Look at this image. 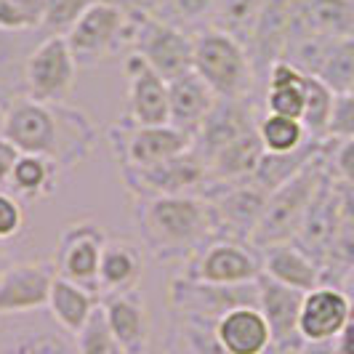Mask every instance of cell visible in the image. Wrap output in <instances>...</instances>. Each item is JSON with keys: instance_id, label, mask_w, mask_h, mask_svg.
Returning a JSON list of instances; mask_svg holds the SVG:
<instances>
[{"instance_id": "24", "label": "cell", "mask_w": 354, "mask_h": 354, "mask_svg": "<svg viewBox=\"0 0 354 354\" xmlns=\"http://www.w3.org/2000/svg\"><path fill=\"white\" fill-rule=\"evenodd\" d=\"M306 104V72H301L290 62H274L266 72L264 106L269 115H283L301 120Z\"/></svg>"}, {"instance_id": "12", "label": "cell", "mask_w": 354, "mask_h": 354, "mask_svg": "<svg viewBox=\"0 0 354 354\" xmlns=\"http://www.w3.org/2000/svg\"><path fill=\"white\" fill-rule=\"evenodd\" d=\"M120 176L133 197L192 195L208 184V165L197 149H189L152 168H120Z\"/></svg>"}, {"instance_id": "19", "label": "cell", "mask_w": 354, "mask_h": 354, "mask_svg": "<svg viewBox=\"0 0 354 354\" xmlns=\"http://www.w3.org/2000/svg\"><path fill=\"white\" fill-rule=\"evenodd\" d=\"M106 325L118 344L125 349V354H147L149 352V338H152V325H149V309L144 304L139 290L128 293H115L102 299Z\"/></svg>"}, {"instance_id": "34", "label": "cell", "mask_w": 354, "mask_h": 354, "mask_svg": "<svg viewBox=\"0 0 354 354\" xmlns=\"http://www.w3.org/2000/svg\"><path fill=\"white\" fill-rule=\"evenodd\" d=\"M91 3H93V0H46L40 32L46 37L67 35L72 30V24L80 19V14L88 8Z\"/></svg>"}, {"instance_id": "23", "label": "cell", "mask_w": 354, "mask_h": 354, "mask_svg": "<svg viewBox=\"0 0 354 354\" xmlns=\"http://www.w3.org/2000/svg\"><path fill=\"white\" fill-rule=\"evenodd\" d=\"M144 272L142 248L125 237H109L99 266V296L139 290Z\"/></svg>"}, {"instance_id": "26", "label": "cell", "mask_w": 354, "mask_h": 354, "mask_svg": "<svg viewBox=\"0 0 354 354\" xmlns=\"http://www.w3.org/2000/svg\"><path fill=\"white\" fill-rule=\"evenodd\" d=\"M99 304H102V299L96 293H91L86 288H80V285H75L56 274L46 309L70 336H77Z\"/></svg>"}, {"instance_id": "40", "label": "cell", "mask_w": 354, "mask_h": 354, "mask_svg": "<svg viewBox=\"0 0 354 354\" xmlns=\"http://www.w3.org/2000/svg\"><path fill=\"white\" fill-rule=\"evenodd\" d=\"M19 152L14 144L8 142L6 136H0V192H8V184L14 176V168H17Z\"/></svg>"}, {"instance_id": "30", "label": "cell", "mask_w": 354, "mask_h": 354, "mask_svg": "<svg viewBox=\"0 0 354 354\" xmlns=\"http://www.w3.org/2000/svg\"><path fill=\"white\" fill-rule=\"evenodd\" d=\"M259 139L264 152H274V155H285V152H296L299 147L309 142V133L304 128L301 120L293 118H283V115H269L264 112L259 118Z\"/></svg>"}, {"instance_id": "20", "label": "cell", "mask_w": 354, "mask_h": 354, "mask_svg": "<svg viewBox=\"0 0 354 354\" xmlns=\"http://www.w3.org/2000/svg\"><path fill=\"white\" fill-rule=\"evenodd\" d=\"M216 338L227 354H266L272 349V330L259 304H240L216 319Z\"/></svg>"}, {"instance_id": "43", "label": "cell", "mask_w": 354, "mask_h": 354, "mask_svg": "<svg viewBox=\"0 0 354 354\" xmlns=\"http://www.w3.org/2000/svg\"><path fill=\"white\" fill-rule=\"evenodd\" d=\"M352 93H354V91H352Z\"/></svg>"}, {"instance_id": "5", "label": "cell", "mask_w": 354, "mask_h": 354, "mask_svg": "<svg viewBox=\"0 0 354 354\" xmlns=\"http://www.w3.org/2000/svg\"><path fill=\"white\" fill-rule=\"evenodd\" d=\"M133 14L115 3L93 0L67 32L70 51L77 67H96L131 43Z\"/></svg>"}, {"instance_id": "15", "label": "cell", "mask_w": 354, "mask_h": 354, "mask_svg": "<svg viewBox=\"0 0 354 354\" xmlns=\"http://www.w3.org/2000/svg\"><path fill=\"white\" fill-rule=\"evenodd\" d=\"M125 112L123 120L133 125H168L171 123V96H168V80L155 72L139 53L125 56Z\"/></svg>"}, {"instance_id": "7", "label": "cell", "mask_w": 354, "mask_h": 354, "mask_svg": "<svg viewBox=\"0 0 354 354\" xmlns=\"http://www.w3.org/2000/svg\"><path fill=\"white\" fill-rule=\"evenodd\" d=\"M109 144L120 168H152L195 149V136L176 125H133L120 120L109 128Z\"/></svg>"}, {"instance_id": "4", "label": "cell", "mask_w": 354, "mask_h": 354, "mask_svg": "<svg viewBox=\"0 0 354 354\" xmlns=\"http://www.w3.org/2000/svg\"><path fill=\"white\" fill-rule=\"evenodd\" d=\"M192 72H197L218 99H250L256 67L248 46L218 27H203L192 35Z\"/></svg>"}, {"instance_id": "41", "label": "cell", "mask_w": 354, "mask_h": 354, "mask_svg": "<svg viewBox=\"0 0 354 354\" xmlns=\"http://www.w3.org/2000/svg\"><path fill=\"white\" fill-rule=\"evenodd\" d=\"M11 264V261H8V256H6V248H3V243H0V274H3V272H6V266Z\"/></svg>"}, {"instance_id": "9", "label": "cell", "mask_w": 354, "mask_h": 354, "mask_svg": "<svg viewBox=\"0 0 354 354\" xmlns=\"http://www.w3.org/2000/svg\"><path fill=\"white\" fill-rule=\"evenodd\" d=\"M131 51L139 53L168 83L192 72V35H187L184 27L174 21L139 14L133 19Z\"/></svg>"}, {"instance_id": "16", "label": "cell", "mask_w": 354, "mask_h": 354, "mask_svg": "<svg viewBox=\"0 0 354 354\" xmlns=\"http://www.w3.org/2000/svg\"><path fill=\"white\" fill-rule=\"evenodd\" d=\"M256 290H259V309L272 330V349L280 354H301L304 341L299 336V312L304 293L266 277L264 272L256 280Z\"/></svg>"}, {"instance_id": "25", "label": "cell", "mask_w": 354, "mask_h": 354, "mask_svg": "<svg viewBox=\"0 0 354 354\" xmlns=\"http://www.w3.org/2000/svg\"><path fill=\"white\" fill-rule=\"evenodd\" d=\"M165 354H227L221 341L216 338V317L171 309Z\"/></svg>"}, {"instance_id": "2", "label": "cell", "mask_w": 354, "mask_h": 354, "mask_svg": "<svg viewBox=\"0 0 354 354\" xmlns=\"http://www.w3.org/2000/svg\"><path fill=\"white\" fill-rule=\"evenodd\" d=\"M133 218L144 248L158 261H189L221 237L211 200L197 192L133 197Z\"/></svg>"}, {"instance_id": "36", "label": "cell", "mask_w": 354, "mask_h": 354, "mask_svg": "<svg viewBox=\"0 0 354 354\" xmlns=\"http://www.w3.org/2000/svg\"><path fill=\"white\" fill-rule=\"evenodd\" d=\"M24 227V208L21 200L11 192H0V243L17 237Z\"/></svg>"}, {"instance_id": "27", "label": "cell", "mask_w": 354, "mask_h": 354, "mask_svg": "<svg viewBox=\"0 0 354 354\" xmlns=\"http://www.w3.org/2000/svg\"><path fill=\"white\" fill-rule=\"evenodd\" d=\"M62 168L53 160L43 155H27L21 152L14 168V176L8 184V192L17 195L21 203H37L56 192Z\"/></svg>"}, {"instance_id": "11", "label": "cell", "mask_w": 354, "mask_h": 354, "mask_svg": "<svg viewBox=\"0 0 354 354\" xmlns=\"http://www.w3.org/2000/svg\"><path fill=\"white\" fill-rule=\"evenodd\" d=\"M261 274V250L243 240L216 237L187 261L184 277L208 285H248Z\"/></svg>"}, {"instance_id": "17", "label": "cell", "mask_w": 354, "mask_h": 354, "mask_svg": "<svg viewBox=\"0 0 354 354\" xmlns=\"http://www.w3.org/2000/svg\"><path fill=\"white\" fill-rule=\"evenodd\" d=\"M53 280H56V269L51 261L8 264L0 274V317L46 309Z\"/></svg>"}, {"instance_id": "13", "label": "cell", "mask_w": 354, "mask_h": 354, "mask_svg": "<svg viewBox=\"0 0 354 354\" xmlns=\"http://www.w3.org/2000/svg\"><path fill=\"white\" fill-rule=\"evenodd\" d=\"M197 195L211 200L221 237L243 240V243H250V237H253V232H256L266 211V203H269V192H264L253 181L205 184Z\"/></svg>"}, {"instance_id": "33", "label": "cell", "mask_w": 354, "mask_h": 354, "mask_svg": "<svg viewBox=\"0 0 354 354\" xmlns=\"http://www.w3.org/2000/svg\"><path fill=\"white\" fill-rule=\"evenodd\" d=\"M46 0H0V32H32L43 24Z\"/></svg>"}, {"instance_id": "14", "label": "cell", "mask_w": 354, "mask_h": 354, "mask_svg": "<svg viewBox=\"0 0 354 354\" xmlns=\"http://www.w3.org/2000/svg\"><path fill=\"white\" fill-rule=\"evenodd\" d=\"M0 354H77V346L75 336L40 309L0 317Z\"/></svg>"}, {"instance_id": "42", "label": "cell", "mask_w": 354, "mask_h": 354, "mask_svg": "<svg viewBox=\"0 0 354 354\" xmlns=\"http://www.w3.org/2000/svg\"><path fill=\"white\" fill-rule=\"evenodd\" d=\"M6 102H0V136H3V125H6Z\"/></svg>"}, {"instance_id": "1", "label": "cell", "mask_w": 354, "mask_h": 354, "mask_svg": "<svg viewBox=\"0 0 354 354\" xmlns=\"http://www.w3.org/2000/svg\"><path fill=\"white\" fill-rule=\"evenodd\" d=\"M3 136L27 155H43L62 171H75L91 158L99 142V131L86 112L64 104H40L17 96L6 106Z\"/></svg>"}, {"instance_id": "35", "label": "cell", "mask_w": 354, "mask_h": 354, "mask_svg": "<svg viewBox=\"0 0 354 354\" xmlns=\"http://www.w3.org/2000/svg\"><path fill=\"white\" fill-rule=\"evenodd\" d=\"M330 142H352L354 139V93H336L330 123H328Z\"/></svg>"}, {"instance_id": "39", "label": "cell", "mask_w": 354, "mask_h": 354, "mask_svg": "<svg viewBox=\"0 0 354 354\" xmlns=\"http://www.w3.org/2000/svg\"><path fill=\"white\" fill-rule=\"evenodd\" d=\"M341 288L346 290V296L352 301V315H349V322H346L344 333H341V338H338L336 346H333V354H354V269L344 277Z\"/></svg>"}, {"instance_id": "38", "label": "cell", "mask_w": 354, "mask_h": 354, "mask_svg": "<svg viewBox=\"0 0 354 354\" xmlns=\"http://www.w3.org/2000/svg\"><path fill=\"white\" fill-rule=\"evenodd\" d=\"M213 8H216V0H171L174 17L184 24H200L205 19H213Z\"/></svg>"}, {"instance_id": "3", "label": "cell", "mask_w": 354, "mask_h": 354, "mask_svg": "<svg viewBox=\"0 0 354 354\" xmlns=\"http://www.w3.org/2000/svg\"><path fill=\"white\" fill-rule=\"evenodd\" d=\"M330 147H333V142L328 139L325 149L319 152L317 158L309 160L296 176L290 181H285L280 189H274L269 195L266 211L261 216L256 232H253V237H250V245H256L261 250L266 245H274V243L296 240V234H299L304 224V216L309 211L312 200L317 197L322 181L330 174V168H328Z\"/></svg>"}, {"instance_id": "8", "label": "cell", "mask_w": 354, "mask_h": 354, "mask_svg": "<svg viewBox=\"0 0 354 354\" xmlns=\"http://www.w3.org/2000/svg\"><path fill=\"white\" fill-rule=\"evenodd\" d=\"M106 240V230L99 227L93 218H77L67 224L59 232L53 245L51 264L56 274L99 296V266Z\"/></svg>"}, {"instance_id": "37", "label": "cell", "mask_w": 354, "mask_h": 354, "mask_svg": "<svg viewBox=\"0 0 354 354\" xmlns=\"http://www.w3.org/2000/svg\"><path fill=\"white\" fill-rule=\"evenodd\" d=\"M328 168H330L333 178H338L341 184L354 187V139L352 142H333Z\"/></svg>"}, {"instance_id": "10", "label": "cell", "mask_w": 354, "mask_h": 354, "mask_svg": "<svg viewBox=\"0 0 354 354\" xmlns=\"http://www.w3.org/2000/svg\"><path fill=\"white\" fill-rule=\"evenodd\" d=\"M352 315V301L341 285H317L304 293L299 312V336L304 341L301 354H333Z\"/></svg>"}, {"instance_id": "6", "label": "cell", "mask_w": 354, "mask_h": 354, "mask_svg": "<svg viewBox=\"0 0 354 354\" xmlns=\"http://www.w3.org/2000/svg\"><path fill=\"white\" fill-rule=\"evenodd\" d=\"M77 77V62L64 35L43 37L21 64V96L40 104H64Z\"/></svg>"}, {"instance_id": "28", "label": "cell", "mask_w": 354, "mask_h": 354, "mask_svg": "<svg viewBox=\"0 0 354 354\" xmlns=\"http://www.w3.org/2000/svg\"><path fill=\"white\" fill-rule=\"evenodd\" d=\"M325 86L336 93L354 91V35L352 37H328L315 70Z\"/></svg>"}, {"instance_id": "29", "label": "cell", "mask_w": 354, "mask_h": 354, "mask_svg": "<svg viewBox=\"0 0 354 354\" xmlns=\"http://www.w3.org/2000/svg\"><path fill=\"white\" fill-rule=\"evenodd\" d=\"M261 6L264 0H216L211 27H218L232 37H237L240 43L250 46V37L261 17Z\"/></svg>"}, {"instance_id": "22", "label": "cell", "mask_w": 354, "mask_h": 354, "mask_svg": "<svg viewBox=\"0 0 354 354\" xmlns=\"http://www.w3.org/2000/svg\"><path fill=\"white\" fill-rule=\"evenodd\" d=\"M168 96H171V125L192 136L203 128V123L211 118V112L218 104V96L197 72H187L171 80Z\"/></svg>"}, {"instance_id": "21", "label": "cell", "mask_w": 354, "mask_h": 354, "mask_svg": "<svg viewBox=\"0 0 354 354\" xmlns=\"http://www.w3.org/2000/svg\"><path fill=\"white\" fill-rule=\"evenodd\" d=\"M261 272L277 283L296 288L301 293L325 285V274L317 259H312L299 243H274L261 248Z\"/></svg>"}, {"instance_id": "18", "label": "cell", "mask_w": 354, "mask_h": 354, "mask_svg": "<svg viewBox=\"0 0 354 354\" xmlns=\"http://www.w3.org/2000/svg\"><path fill=\"white\" fill-rule=\"evenodd\" d=\"M290 40L354 35V0H290Z\"/></svg>"}, {"instance_id": "31", "label": "cell", "mask_w": 354, "mask_h": 354, "mask_svg": "<svg viewBox=\"0 0 354 354\" xmlns=\"http://www.w3.org/2000/svg\"><path fill=\"white\" fill-rule=\"evenodd\" d=\"M336 102V91H330L319 77L306 75V104H304L301 123L309 133V139H328V123Z\"/></svg>"}, {"instance_id": "32", "label": "cell", "mask_w": 354, "mask_h": 354, "mask_svg": "<svg viewBox=\"0 0 354 354\" xmlns=\"http://www.w3.org/2000/svg\"><path fill=\"white\" fill-rule=\"evenodd\" d=\"M75 346H77V354H125V349L118 344V338L112 336V330L106 325L102 304L93 309L83 330L75 336Z\"/></svg>"}]
</instances>
